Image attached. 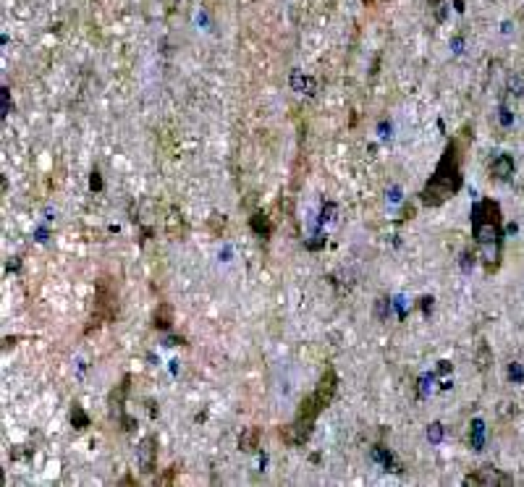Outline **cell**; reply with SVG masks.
<instances>
[{"instance_id": "cell-1", "label": "cell", "mask_w": 524, "mask_h": 487, "mask_svg": "<svg viewBox=\"0 0 524 487\" xmlns=\"http://www.w3.org/2000/svg\"><path fill=\"white\" fill-rule=\"evenodd\" d=\"M336 390H339V375H336L333 369H325L323 378L317 380L315 390L299 403L296 417L291 419V424H286L284 430H281V438H284L286 445L299 448V445H305L307 440H309V435H312V430H315L317 417L333 403Z\"/></svg>"}, {"instance_id": "cell-2", "label": "cell", "mask_w": 524, "mask_h": 487, "mask_svg": "<svg viewBox=\"0 0 524 487\" xmlns=\"http://www.w3.org/2000/svg\"><path fill=\"white\" fill-rule=\"evenodd\" d=\"M464 139H467V131H461V137H454L446 144V152L438 162L436 173L430 176V181L419 194L425 207H440L461 189V160H464V150H467Z\"/></svg>"}, {"instance_id": "cell-3", "label": "cell", "mask_w": 524, "mask_h": 487, "mask_svg": "<svg viewBox=\"0 0 524 487\" xmlns=\"http://www.w3.org/2000/svg\"><path fill=\"white\" fill-rule=\"evenodd\" d=\"M472 231H475V238L485 249V268L488 272L498 268V260H501V207L495 205L493 199H485L477 205L475 210V217H472Z\"/></svg>"}, {"instance_id": "cell-4", "label": "cell", "mask_w": 524, "mask_h": 487, "mask_svg": "<svg viewBox=\"0 0 524 487\" xmlns=\"http://www.w3.org/2000/svg\"><path fill=\"white\" fill-rule=\"evenodd\" d=\"M121 302H118V283L113 281L110 275H100L98 286H95V309H92V317L87 323V333L98 330L102 325L113 323L118 317Z\"/></svg>"}, {"instance_id": "cell-5", "label": "cell", "mask_w": 524, "mask_h": 487, "mask_svg": "<svg viewBox=\"0 0 524 487\" xmlns=\"http://www.w3.org/2000/svg\"><path fill=\"white\" fill-rule=\"evenodd\" d=\"M260 438H262L260 427H247V430L241 433V438H239V448H241V451H247V454H252V451H257V448H260Z\"/></svg>"}, {"instance_id": "cell-6", "label": "cell", "mask_w": 524, "mask_h": 487, "mask_svg": "<svg viewBox=\"0 0 524 487\" xmlns=\"http://www.w3.org/2000/svg\"><path fill=\"white\" fill-rule=\"evenodd\" d=\"M155 438H147L139 448V464H142L144 472H155Z\"/></svg>"}, {"instance_id": "cell-7", "label": "cell", "mask_w": 524, "mask_h": 487, "mask_svg": "<svg viewBox=\"0 0 524 487\" xmlns=\"http://www.w3.org/2000/svg\"><path fill=\"white\" fill-rule=\"evenodd\" d=\"M171 323H174V309H171V304H160V307L155 309V325H157V327H171Z\"/></svg>"}, {"instance_id": "cell-8", "label": "cell", "mask_w": 524, "mask_h": 487, "mask_svg": "<svg viewBox=\"0 0 524 487\" xmlns=\"http://www.w3.org/2000/svg\"><path fill=\"white\" fill-rule=\"evenodd\" d=\"M509 479L506 477H482V474H470L464 479V485H506Z\"/></svg>"}, {"instance_id": "cell-9", "label": "cell", "mask_w": 524, "mask_h": 487, "mask_svg": "<svg viewBox=\"0 0 524 487\" xmlns=\"http://www.w3.org/2000/svg\"><path fill=\"white\" fill-rule=\"evenodd\" d=\"M511 171H514V162H511V157H509V155H501L498 160L493 162V173L498 176V178H509V176H511Z\"/></svg>"}, {"instance_id": "cell-10", "label": "cell", "mask_w": 524, "mask_h": 487, "mask_svg": "<svg viewBox=\"0 0 524 487\" xmlns=\"http://www.w3.org/2000/svg\"><path fill=\"white\" fill-rule=\"evenodd\" d=\"M252 226H254V231H257V233H262V236H270V231H273V228H270V223H268L265 217H262V223H260V215L252 217Z\"/></svg>"}, {"instance_id": "cell-11", "label": "cell", "mask_w": 524, "mask_h": 487, "mask_svg": "<svg viewBox=\"0 0 524 487\" xmlns=\"http://www.w3.org/2000/svg\"><path fill=\"white\" fill-rule=\"evenodd\" d=\"M485 362H488V348L482 346V348H480V369H485V367H488Z\"/></svg>"}, {"instance_id": "cell-12", "label": "cell", "mask_w": 524, "mask_h": 487, "mask_svg": "<svg viewBox=\"0 0 524 487\" xmlns=\"http://www.w3.org/2000/svg\"><path fill=\"white\" fill-rule=\"evenodd\" d=\"M378 3H385V0H364V6H378Z\"/></svg>"}]
</instances>
